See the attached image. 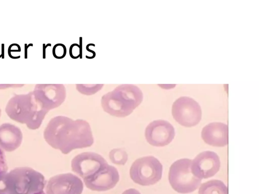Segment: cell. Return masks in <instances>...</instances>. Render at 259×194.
<instances>
[{"label": "cell", "mask_w": 259, "mask_h": 194, "mask_svg": "<svg viewBox=\"0 0 259 194\" xmlns=\"http://www.w3.org/2000/svg\"><path fill=\"white\" fill-rule=\"evenodd\" d=\"M218 155L212 151L199 154L191 162V170L194 175L202 179L214 176L220 168Z\"/></svg>", "instance_id": "4fadbf2b"}, {"label": "cell", "mask_w": 259, "mask_h": 194, "mask_svg": "<svg viewBox=\"0 0 259 194\" xmlns=\"http://www.w3.org/2000/svg\"><path fill=\"white\" fill-rule=\"evenodd\" d=\"M6 112L11 119L25 124L28 128L34 130L40 127L49 111L42 107L32 91L12 98L6 106Z\"/></svg>", "instance_id": "3957f363"}, {"label": "cell", "mask_w": 259, "mask_h": 194, "mask_svg": "<svg viewBox=\"0 0 259 194\" xmlns=\"http://www.w3.org/2000/svg\"><path fill=\"white\" fill-rule=\"evenodd\" d=\"M175 131L173 126L164 120H154L146 127L145 136L147 142L154 147H164L174 139Z\"/></svg>", "instance_id": "8fae6325"}, {"label": "cell", "mask_w": 259, "mask_h": 194, "mask_svg": "<svg viewBox=\"0 0 259 194\" xmlns=\"http://www.w3.org/2000/svg\"><path fill=\"white\" fill-rule=\"evenodd\" d=\"M142 91L133 84H121L105 94L101 98L103 110L117 117H124L131 114L142 103Z\"/></svg>", "instance_id": "277c9868"}, {"label": "cell", "mask_w": 259, "mask_h": 194, "mask_svg": "<svg viewBox=\"0 0 259 194\" xmlns=\"http://www.w3.org/2000/svg\"><path fill=\"white\" fill-rule=\"evenodd\" d=\"M1 110L0 109V117H1Z\"/></svg>", "instance_id": "603a6c76"}, {"label": "cell", "mask_w": 259, "mask_h": 194, "mask_svg": "<svg viewBox=\"0 0 259 194\" xmlns=\"http://www.w3.org/2000/svg\"><path fill=\"white\" fill-rule=\"evenodd\" d=\"M23 135L19 128L10 123L0 125V148L7 152L16 150L21 144Z\"/></svg>", "instance_id": "9a60e30c"}, {"label": "cell", "mask_w": 259, "mask_h": 194, "mask_svg": "<svg viewBox=\"0 0 259 194\" xmlns=\"http://www.w3.org/2000/svg\"><path fill=\"white\" fill-rule=\"evenodd\" d=\"M162 166L159 161L152 156H148L136 160L130 171L132 180L139 185H153L161 178Z\"/></svg>", "instance_id": "8992f818"}, {"label": "cell", "mask_w": 259, "mask_h": 194, "mask_svg": "<svg viewBox=\"0 0 259 194\" xmlns=\"http://www.w3.org/2000/svg\"><path fill=\"white\" fill-rule=\"evenodd\" d=\"M70 55L71 58L76 59L79 57L81 54V48L77 43L72 44L69 50Z\"/></svg>", "instance_id": "44dd1931"}, {"label": "cell", "mask_w": 259, "mask_h": 194, "mask_svg": "<svg viewBox=\"0 0 259 194\" xmlns=\"http://www.w3.org/2000/svg\"><path fill=\"white\" fill-rule=\"evenodd\" d=\"M44 176L29 167H18L0 176V194H36L43 191Z\"/></svg>", "instance_id": "7a4b0ae2"}, {"label": "cell", "mask_w": 259, "mask_h": 194, "mask_svg": "<svg viewBox=\"0 0 259 194\" xmlns=\"http://www.w3.org/2000/svg\"><path fill=\"white\" fill-rule=\"evenodd\" d=\"M108 164L101 155L94 152H83L76 155L71 161L73 172L83 179L96 173Z\"/></svg>", "instance_id": "30bf717a"}, {"label": "cell", "mask_w": 259, "mask_h": 194, "mask_svg": "<svg viewBox=\"0 0 259 194\" xmlns=\"http://www.w3.org/2000/svg\"><path fill=\"white\" fill-rule=\"evenodd\" d=\"M201 137L205 143L210 146L224 147L228 144V125L221 122L210 123L203 128Z\"/></svg>", "instance_id": "5bb4252c"}, {"label": "cell", "mask_w": 259, "mask_h": 194, "mask_svg": "<svg viewBox=\"0 0 259 194\" xmlns=\"http://www.w3.org/2000/svg\"><path fill=\"white\" fill-rule=\"evenodd\" d=\"M81 180L70 173L60 174L50 178L46 186V194H81Z\"/></svg>", "instance_id": "ba28073f"}, {"label": "cell", "mask_w": 259, "mask_h": 194, "mask_svg": "<svg viewBox=\"0 0 259 194\" xmlns=\"http://www.w3.org/2000/svg\"><path fill=\"white\" fill-rule=\"evenodd\" d=\"M53 53L55 58L57 59L63 58L66 54V46L63 44H56L53 47Z\"/></svg>", "instance_id": "d6986e66"}, {"label": "cell", "mask_w": 259, "mask_h": 194, "mask_svg": "<svg viewBox=\"0 0 259 194\" xmlns=\"http://www.w3.org/2000/svg\"><path fill=\"white\" fill-rule=\"evenodd\" d=\"M119 180L117 169L107 164L92 175L83 178L88 188L97 191H103L113 188Z\"/></svg>", "instance_id": "7c38bea8"}, {"label": "cell", "mask_w": 259, "mask_h": 194, "mask_svg": "<svg viewBox=\"0 0 259 194\" xmlns=\"http://www.w3.org/2000/svg\"><path fill=\"white\" fill-rule=\"evenodd\" d=\"M103 84H76L77 90L85 95H92L100 90Z\"/></svg>", "instance_id": "ac0fdd59"}, {"label": "cell", "mask_w": 259, "mask_h": 194, "mask_svg": "<svg viewBox=\"0 0 259 194\" xmlns=\"http://www.w3.org/2000/svg\"><path fill=\"white\" fill-rule=\"evenodd\" d=\"M198 194H228V188L224 182L219 180H211L202 183L199 189Z\"/></svg>", "instance_id": "2e32d148"}, {"label": "cell", "mask_w": 259, "mask_h": 194, "mask_svg": "<svg viewBox=\"0 0 259 194\" xmlns=\"http://www.w3.org/2000/svg\"><path fill=\"white\" fill-rule=\"evenodd\" d=\"M8 166L6 156L4 152L0 148V176L7 173Z\"/></svg>", "instance_id": "ffe728a7"}, {"label": "cell", "mask_w": 259, "mask_h": 194, "mask_svg": "<svg viewBox=\"0 0 259 194\" xmlns=\"http://www.w3.org/2000/svg\"><path fill=\"white\" fill-rule=\"evenodd\" d=\"M192 160L181 159L171 165L168 180L172 188L181 193L195 191L201 184V179L193 174L191 170Z\"/></svg>", "instance_id": "5b68a950"}, {"label": "cell", "mask_w": 259, "mask_h": 194, "mask_svg": "<svg viewBox=\"0 0 259 194\" xmlns=\"http://www.w3.org/2000/svg\"><path fill=\"white\" fill-rule=\"evenodd\" d=\"M33 92L36 99L48 111L60 106L66 96V88L63 84H37Z\"/></svg>", "instance_id": "9c48e42d"}, {"label": "cell", "mask_w": 259, "mask_h": 194, "mask_svg": "<svg viewBox=\"0 0 259 194\" xmlns=\"http://www.w3.org/2000/svg\"><path fill=\"white\" fill-rule=\"evenodd\" d=\"M44 137L51 147L64 154L74 149L90 147L94 143L91 128L87 121L73 120L63 116L54 117L49 121Z\"/></svg>", "instance_id": "6da1fadb"}, {"label": "cell", "mask_w": 259, "mask_h": 194, "mask_svg": "<svg viewBox=\"0 0 259 194\" xmlns=\"http://www.w3.org/2000/svg\"><path fill=\"white\" fill-rule=\"evenodd\" d=\"M109 159L115 164L124 165L127 161L126 152L122 149H114L109 153Z\"/></svg>", "instance_id": "e0dca14e"}, {"label": "cell", "mask_w": 259, "mask_h": 194, "mask_svg": "<svg viewBox=\"0 0 259 194\" xmlns=\"http://www.w3.org/2000/svg\"><path fill=\"white\" fill-rule=\"evenodd\" d=\"M122 194H141L140 192L135 188H130L124 191Z\"/></svg>", "instance_id": "7402d4cb"}, {"label": "cell", "mask_w": 259, "mask_h": 194, "mask_svg": "<svg viewBox=\"0 0 259 194\" xmlns=\"http://www.w3.org/2000/svg\"><path fill=\"white\" fill-rule=\"evenodd\" d=\"M171 113L179 124L186 127L197 125L202 117L199 104L188 96H182L177 99L172 104Z\"/></svg>", "instance_id": "52a82bcc"}]
</instances>
